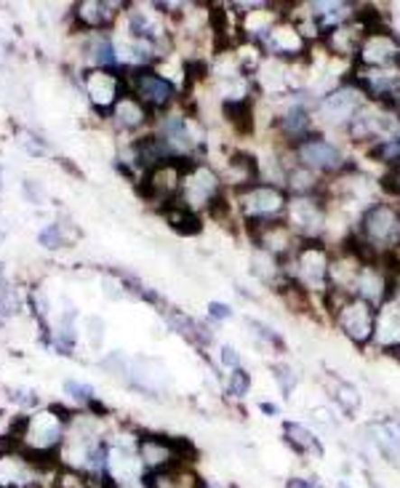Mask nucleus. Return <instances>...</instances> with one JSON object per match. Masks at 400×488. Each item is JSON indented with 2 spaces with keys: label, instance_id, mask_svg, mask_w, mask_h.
<instances>
[{
  "label": "nucleus",
  "instance_id": "8",
  "mask_svg": "<svg viewBox=\"0 0 400 488\" xmlns=\"http://www.w3.org/2000/svg\"><path fill=\"white\" fill-rule=\"evenodd\" d=\"M288 227L299 241H329L331 230V206L326 195H293L288 198L286 216Z\"/></svg>",
  "mask_w": 400,
  "mask_h": 488
},
{
  "label": "nucleus",
  "instance_id": "48",
  "mask_svg": "<svg viewBox=\"0 0 400 488\" xmlns=\"http://www.w3.org/2000/svg\"><path fill=\"white\" fill-rule=\"evenodd\" d=\"M395 134H400V125H398V131H395Z\"/></svg>",
  "mask_w": 400,
  "mask_h": 488
},
{
  "label": "nucleus",
  "instance_id": "37",
  "mask_svg": "<svg viewBox=\"0 0 400 488\" xmlns=\"http://www.w3.org/2000/svg\"><path fill=\"white\" fill-rule=\"evenodd\" d=\"M64 387H67V392H70L72 398H78L83 406H88V403L94 401V390H91L88 384H80V382H67Z\"/></svg>",
  "mask_w": 400,
  "mask_h": 488
},
{
  "label": "nucleus",
  "instance_id": "6",
  "mask_svg": "<svg viewBox=\"0 0 400 488\" xmlns=\"http://www.w3.org/2000/svg\"><path fill=\"white\" fill-rule=\"evenodd\" d=\"M228 195L229 192L225 187V180L214 166H209L203 161H192L187 166V171H184L176 203H181L190 211L203 216V214H211L214 206H219Z\"/></svg>",
  "mask_w": 400,
  "mask_h": 488
},
{
  "label": "nucleus",
  "instance_id": "3",
  "mask_svg": "<svg viewBox=\"0 0 400 488\" xmlns=\"http://www.w3.org/2000/svg\"><path fill=\"white\" fill-rule=\"evenodd\" d=\"M229 198H232L235 214L246 230H254V227H262L270 222H281L286 216L288 192L281 184H248L237 192H229Z\"/></svg>",
  "mask_w": 400,
  "mask_h": 488
},
{
  "label": "nucleus",
  "instance_id": "47",
  "mask_svg": "<svg viewBox=\"0 0 400 488\" xmlns=\"http://www.w3.org/2000/svg\"><path fill=\"white\" fill-rule=\"evenodd\" d=\"M0 241H3V233H0Z\"/></svg>",
  "mask_w": 400,
  "mask_h": 488
},
{
  "label": "nucleus",
  "instance_id": "12",
  "mask_svg": "<svg viewBox=\"0 0 400 488\" xmlns=\"http://www.w3.org/2000/svg\"><path fill=\"white\" fill-rule=\"evenodd\" d=\"M265 57H273V60L288 61V64H299V61L307 60L312 43L299 32V27L293 24V19L284 16L259 43Z\"/></svg>",
  "mask_w": 400,
  "mask_h": 488
},
{
  "label": "nucleus",
  "instance_id": "30",
  "mask_svg": "<svg viewBox=\"0 0 400 488\" xmlns=\"http://www.w3.org/2000/svg\"><path fill=\"white\" fill-rule=\"evenodd\" d=\"M163 211V216H166V222L172 225V230H176L179 235H187V238H192V235H200V230H203V216L200 214H195V211H190L187 206H181V203H169L166 208H161Z\"/></svg>",
  "mask_w": 400,
  "mask_h": 488
},
{
  "label": "nucleus",
  "instance_id": "43",
  "mask_svg": "<svg viewBox=\"0 0 400 488\" xmlns=\"http://www.w3.org/2000/svg\"><path fill=\"white\" fill-rule=\"evenodd\" d=\"M259 411H262L265 417H270V419L281 417V406H278V403H270V401H259Z\"/></svg>",
  "mask_w": 400,
  "mask_h": 488
},
{
  "label": "nucleus",
  "instance_id": "26",
  "mask_svg": "<svg viewBox=\"0 0 400 488\" xmlns=\"http://www.w3.org/2000/svg\"><path fill=\"white\" fill-rule=\"evenodd\" d=\"M248 270H251V275H254L262 286H267V289H270V291H275V294H278V291H281V289L288 283L284 262H281L278 256H273V253L259 251V248H251Z\"/></svg>",
  "mask_w": 400,
  "mask_h": 488
},
{
  "label": "nucleus",
  "instance_id": "31",
  "mask_svg": "<svg viewBox=\"0 0 400 488\" xmlns=\"http://www.w3.org/2000/svg\"><path fill=\"white\" fill-rule=\"evenodd\" d=\"M246 326H248L251 336H254L262 347H267V350H273V353H288L286 339H284L281 331L273 328L270 323H265V320H259V318H246Z\"/></svg>",
  "mask_w": 400,
  "mask_h": 488
},
{
  "label": "nucleus",
  "instance_id": "21",
  "mask_svg": "<svg viewBox=\"0 0 400 488\" xmlns=\"http://www.w3.org/2000/svg\"><path fill=\"white\" fill-rule=\"evenodd\" d=\"M366 437L387 465L400 467V419H395V417H374L366 425Z\"/></svg>",
  "mask_w": 400,
  "mask_h": 488
},
{
  "label": "nucleus",
  "instance_id": "4",
  "mask_svg": "<svg viewBox=\"0 0 400 488\" xmlns=\"http://www.w3.org/2000/svg\"><path fill=\"white\" fill-rule=\"evenodd\" d=\"M323 307L331 326L355 350H371L374 328H377V307L358 297H337V294H326Z\"/></svg>",
  "mask_w": 400,
  "mask_h": 488
},
{
  "label": "nucleus",
  "instance_id": "42",
  "mask_svg": "<svg viewBox=\"0 0 400 488\" xmlns=\"http://www.w3.org/2000/svg\"><path fill=\"white\" fill-rule=\"evenodd\" d=\"M198 488H235V483L217 481V478H200V475H198Z\"/></svg>",
  "mask_w": 400,
  "mask_h": 488
},
{
  "label": "nucleus",
  "instance_id": "10",
  "mask_svg": "<svg viewBox=\"0 0 400 488\" xmlns=\"http://www.w3.org/2000/svg\"><path fill=\"white\" fill-rule=\"evenodd\" d=\"M400 64V35L385 22L377 27H368L352 67H366V69H379V67H398Z\"/></svg>",
  "mask_w": 400,
  "mask_h": 488
},
{
  "label": "nucleus",
  "instance_id": "35",
  "mask_svg": "<svg viewBox=\"0 0 400 488\" xmlns=\"http://www.w3.org/2000/svg\"><path fill=\"white\" fill-rule=\"evenodd\" d=\"M310 419H312L318 428L331 429V432H337V429H340V417H337L329 406H315V409L310 411Z\"/></svg>",
  "mask_w": 400,
  "mask_h": 488
},
{
  "label": "nucleus",
  "instance_id": "40",
  "mask_svg": "<svg viewBox=\"0 0 400 488\" xmlns=\"http://www.w3.org/2000/svg\"><path fill=\"white\" fill-rule=\"evenodd\" d=\"M286 488H326L318 478H307V475H291L286 481Z\"/></svg>",
  "mask_w": 400,
  "mask_h": 488
},
{
  "label": "nucleus",
  "instance_id": "46",
  "mask_svg": "<svg viewBox=\"0 0 400 488\" xmlns=\"http://www.w3.org/2000/svg\"><path fill=\"white\" fill-rule=\"evenodd\" d=\"M337 488H352V486H349L347 481H340V483H337Z\"/></svg>",
  "mask_w": 400,
  "mask_h": 488
},
{
  "label": "nucleus",
  "instance_id": "20",
  "mask_svg": "<svg viewBox=\"0 0 400 488\" xmlns=\"http://www.w3.org/2000/svg\"><path fill=\"white\" fill-rule=\"evenodd\" d=\"M371 350L400 358V299L395 297H390L377 309V328H374Z\"/></svg>",
  "mask_w": 400,
  "mask_h": 488
},
{
  "label": "nucleus",
  "instance_id": "36",
  "mask_svg": "<svg viewBox=\"0 0 400 488\" xmlns=\"http://www.w3.org/2000/svg\"><path fill=\"white\" fill-rule=\"evenodd\" d=\"M219 364H222V368L229 373V371L243 366V358H240V353H237L232 345H222V347H219Z\"/></svg>",
  "mask_w": 400,
  "mask_h": 488
},
{
  "label": "nucleus",
  "instance_id": "33",
  "mask_svg": "<svg viewBox=\"0 0 400 488\" xmlns=\"http://www.w3.org/2000/svg\"><path fill=\"white\" fill-rule=\"evenodd\" d=\"M251 384H254V376L246 366L229 371L228 379H225V392H228L229 401H243L248 392H251Z\"/></svg>",
  "mask_w": 400,
  "mask_h": 488
},
{
  "label": "nucleus",
  "instance_id": "25",
  "mask_svg": "<svg viewBox=\"0 0 400 488\" xmlns=\"http://www.w3.org/2000/svg\"><path fill=\"white\" fill-rule=\"evenodd\" d=\"M284 440L299 459H323L326 456V446H323L321 435L307 428L304 422H293V419L284 422Z\"/></svg>",
  "mask_w": 400,
  "mask_h": 488
},
{
  "label": "nucleus",
  "instance_id": "39",
  "mask_svg": "<svg viewBox=\"0 0 400 488\" xmlns=\"http://www.w3.org/2000/svg\"><path fill=\"white\" fill-rule=\"evenodd\" d=\"M88 336H91V345L99 347L102 339H105V323L99 318H88Z\"/></svg>",
  "mask_w": 400,
  "mask_h": 488
},
{
  "label": "nucleus",
  "instance_id": "15",
  "mask_svg": "<svg viewBox=\"0 0 400 488\" xmlns=\"http://www.w3.org/2000/svg\"><path fill=\"white\" fill-rule=\"evenodd\" d=\"M349 80L363 91V97L368 102L387 105L400 91V64L398 67H379V69L352 67Z\"/></svg>",
  "mask_w": 400,
  "mask_h": 488
},
{
  "label": "nucleus",
  "instance_id": "44",
  "mask_svg": "<svg viewBox=\"0 0 400 488\" xmlns=\"http://www.w3.org/2000/svg\"><path fill=\"white\" fill-rule=\"evenodd\" d=\"M385 107H387V110H390V113H393V115L400 121V91L393 97V99H390V102H387V105H385Z\"/></svg>",
  "mask_w": 400,
  "mask_h": 488
},
{
  "label": "nucleus",
  "instance_id": "1",
  "mask_svg": "<svg viewBox=\"0 0 400 488\" xmlns=\"http://www.w3.org/2000/svg\"><path fill=\"white\" fill-rule=\"evenodd\" d=\"M342 244L352 245L363 259H393L400 251V200L377 198L368 203Z\"/></svg>",
  "mask_w": 400,
  "mask_h": 488
},
{
  "label": "nucleus",
  "instance_id": "14",
  "mask_svg": "<svg viewBox=\"0 0 400 488\" xmlns=\"http://www.w3.org/2000/svg\"><path fill=\"white\" fill-rule=\"evenodd\" d=\"M352 297H358V299L379 309L393 297V267L387 262L366 259L358 278H355Z\"/></svg>",
  "mask_w": 400,
  "mask_h": 488
},
{
  "label": "nucleus",
  "instance_id": "7",
  "mask_svg": "<svg viewBox=\"0 0 400 488\" xmlns=\"http://www.w3.org/2000/svg\"><path fill=\"white\" fill-rule=\"evenodd\" d=\"M368 99L363 97V91L347 78L337 88H331L329 94H323L321 99H315V123L318 131L323 134H344L347 125L355 121V115L363 110Z\"/></svg>",
  "mask_w": 400,
  "mask_h": 488
},
{
  "label": "nucleus",
  "instance_id": "11",
  "mask_svg": "<svg viewBox=\"0 0 400 488\" xmlns=\"http://www.w3.org/2000/svg\"><path fill=\"white\" fill-rule=\"evenodd\" d=\"M400 121L385 107V105H374V102H366L363 110L355 115V121L347 125L344 136L347 142L358 144V147H371L387 136H393L398 131Z\"/></svg>",
  "mask_w": 400,
  "mask_h": 488
},
{
  "label": "nucleus",
  "instance_id": "9",
  "mask_svg": "<svg viewBox=\"0 0 400 488\" xmlns=\"http://www.w3.org/2000/svg\"><path fill=\"white\" fill-rule=\"evenodd\" d=\"M126 94H134L153 115H163L176 105V86L158 69H123Z\"/></svg>",
  "mask_w": 400,
  "mask_h": 488
},
{
  "label": "nucleus",
  "instance_id": "18",
  "mask_svg": "<svg viewBox=\"0 0 400 488\" xmlns=\"http://www.w3.org/2000/svg\"><path fill=\"white\" fill-rule=\"evenodd\" d=\"M302 5H304L307 16L315 22V27L321 30V41H323V35H329L340 24L352 22L360 14V3H352V0H310Z\"/></svg>",
  "mask_w": 400,
  "mask_h": 488
},
{
  "label": "nucleus",
  "instance_id": "45",
  "mask_svg": "<svg viewBox=\"0 0 400 488\" xmlns=\"http://www.w3.org/2000/svg\"><path fill=\"white\" fill-rule=\"evenodd\" d=\"M368 486H371V488H382L379 483H377V481H374V478H368Z\"/></svg>",
  "mask_w": 400,
  "mask_h": 488
},
{
  "label": "nucleus",
  "instance_id": "19",
  "mask_svg": "<svg viewBox=\"0 0 400 488\" xmlns=\"http://www.w3.org/2000/svg\"><path fill=\"white\" fill-rule=\"evenodd\" d=\"M248 241L254 248L265 251V253H273L278 256L281 262H286L288 256L293 253V248L299 245L296 233L288 227L286 222H270V225H262V227H254V230H246Z\"/></svg>",
  "mask_w": 400,
  "mask_h": 488
},
{
  "label": "nucleus",
  "instance_id": "29",
  "mask_svg": "<svg viewBox=\"0 0 400 488\" xmlns=\"http://www.w3.org/2000/svg\"><path fill=\"white\" fill-rule=\"evenodd\" d=\"M166 315H169V323H172L173 331L181 334L190 345L203 350V347H209L214 342V334L209 331L206 323H200V320H195V318H190V315H184L179 309H169Z\"/></svg>",
  "mask_w": 400,
  "mask_h": 488
},
{
  "label": "nucleus",
  "instance_id": "16",
  "mask_svg": "<svg viewBox=\"0 0 400 488\" xmlns=\"http://www.w3.org/2000/svg\"><path fill=\"white\" fill-rule=\"evenodd\" d=\"M83 88H86L88 102L94 105V110L102 113V115H110L113 107L117 105V99L126 94V83H123L120 72L97 69V67L83 75Z\"/></svg>",
  "mask_w": 400,
  "mask_h": 488
},
{
  "label": "nucleus",
  "instance_id": "24",
  "mask_svg": "<svg viewBox=\"0 0 400 488\" xmlns=\"http://www.w3.org/2000/svg\"><path fill=\"white\" fill-rule=\"evenodd\" d=\"M222 174V171H219ZM225 187L229 192H237L248 184L262 182V174H259V158L254 152H243V150H235L228 155V169L222 174Z\"/></svg>",
  "mask_w": 400,
  "mask_h": 488
},
{
  "label": "nucleus",
  "instance_id": "2",
  "mask_svg": "<svg viewBox=\"0 0 400 488\" xmlns=\"http://www.w3.org/2000/svg\"><path fill=\"white\" fill-rule=\"evenodd\" d=\"M331 256L334 245L329 241H299L293 253L284 262L288 283H293L312 299H323L329 294Z\"/></svg>",
  "mask_w": 400,
  "mask_h": 488
},
{
  "label": "nucleus",
  "instance_id": "38",
  "mask_svg": "<svg viewBox=\"0 0 400 488\" xmlns=\"http://www.w3.org/2000/svg\"><path fill=\"white\" fill-rule=\"evenodd\" d=\"M229 318H232V307L225 305V302H209V320L225 323Z\"/></svg>",
  "mask_w": 400,
  "mask_h": 488
},
{
  "label": "nucleus",
  "instance_id": "34",
  "mask_svg": "<svg viewBox=\"0 0 400 488\" xmlns=\"http://www.w3.org/2000/svg\"><path fill=\"white\" fill-rule=\"evenodd\" d=\"M270 373H273V379H275L278 390L284 392V398H291V395H293V390H296V384H299V373H296V368L288 366V364H273V366H270Z\"/></svg>",
  "mask_w": 400,
  "mask_h": 488
},
{
  "label": "nucleus",
  "instance_id": "41",
  "mask_svg": "<svg viewBox=\"0 0 400 488\" xmlns=\"http://www.w3.org/2000/svg\"><path fill=\"white\" fill-rule=\"evenodd\" d=\"M41 244L46 245V248H57V245H61V230H59V225H51L49 230L41 233Z\"/></svg>",
  "mask_w": 400,
  "mask_h": 488
},
{
  "label": "nucleus",
  "instance_id": "17",
  "mask_svg": "<svg viewBox=\"0 0 400 488\" xmlns=\"http://www.w3.org/2000/svg\"><path fill=\"white\" fill-rule=\"evenodd\" d=\"M64 432H67V422H61L51 409L38 411V414L27 417V432H24L22 448H27V451H59V446L64 443Z\"/></svg>",
  "mask_w": 400,
  "mask_h": 488
},
{
  "label": "nucleus",
  "instance_id": "23",
  "mask_svg": "<svg viewBox=\"0 0 400 488\" xmlns=\"http://www.w3.org/2000/svg\"><path fill=\"white\" fill-rule=\"evenodd\" d=\"M0 488H41V473L19 451L0 454Z\"/></svg>",
  "mask_w": 400,
  "mask_h": 488
},
{
  "label": "nucleus",
  "instance_id": "28",
  "mask_svg": "<svg viewBox=\"0 0 400 488\" xmlns=\"http://www.w3.org/2000/svg\"><path fill=\"white\" fill-rule=\"evenodd\" d=\"M326 392L331 395L334 406L342 411L347 419H355L363 409V395L358 390V384H352L349 379H342L337 373L326 376Z\"/></svg>",
  "mask_w": 400,
  "mask_h": 488
},
{
  "label": "nucleus",
  "instance_id": "27",
  "mask_svg": "<svg viewBox=\"0 0 400 488\" xmlns=\"http://www.w3.org/2000/svg\"><path fill=\"white\" fill-rule=\"evenodd\" d=\"M110 118H113L117 131H123V134H136V131H142L147 123L153 121V113H150L134 94H123V97L117 99V105L113 107Z\"/></svg>",
  "mask_w": 400,
  "mask_h": 488
},
{
  "label": "nucleus",
  "instance_id": "22",
  "mask_svg": "<svg viewBox=\"0 0 400 488\" xmlns=\"http://www.w3.org/2000/svg\"><path fill=\"white\" fill-rule=\"evenodd\" d=\"M128 3H120V0H80L75 3L72 14L78 19V24L83 30H110L115 24V19L120 16V11H126Z\"/></svg>",
  "mask_w": 400,
  "mask_h": 488
},
{
  "label": "nucleus",
  "instance_id": "13",
  "mask_svg": "<svg viewBox=\"0 0 400 488\" xmlns=\"http://www.w3.org/2000/svg\"><path fill=\"white\" fill-rule=\"evenodd\" d=\"M192 161H166L161 166H155L153 171H147L142 177V195L144 200L166 208L169 203H173L179 198V189H181V180H184V171Z\"/></svg>",
  "mask_w": 400,
  "mask_h": 488
},
{
  "label": "nucleus",
  "instance_id": "5",
  "mask_svg": "<svg viewBox=\"0 0 400 488\" xmlns=\"http://www.w3.org/2000/svg\"><path fill=\"white\" fill-rule=\"evenodd\" d=\"M288 152L296 166L310 169L312 174H318L323 180H337L347 171L358 169V163L344 152L342 144L337 139H331V134H323V131H315L312 136H307Z\"/></svg>",
  "mask_w": 400,
  "mask_h": 488
},
{
  "label": "nucleus",
  "instance_id": "32",
  "mask_svg": "<svg viewBox=\"0 0 400 488\" xmlns=\"http://www.w3.org/2000/svg\"><path fill=\"white\" fill-rule=\"evenodd\" d=\"M366 152H368V158H371V161L382 163V166H385V171L400 169V134H393V136H387V139H382V142L371 144Z\"/></svg>",
  "mask_w": 400,
  "mask_h": 488
}]
</instances>
